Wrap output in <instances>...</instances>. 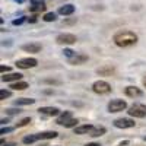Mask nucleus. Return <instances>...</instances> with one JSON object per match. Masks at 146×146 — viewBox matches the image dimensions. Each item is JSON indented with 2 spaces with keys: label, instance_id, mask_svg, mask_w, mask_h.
Instances as JSON below:
<instances>
[{
  "label": "nucleus",
  "instance_id": "f257e3e1",
  "mask_svg": "<svg viewBox=\"0 0 146 146\" xmlns=\"http://www.w3.org/2000/svg\"><path fill=\"white\" fill-rule=\"evenodd\" d=\"M113 41L115 42L117 47L127 48V47H131L137 42V35L131 31H118L113 36Z\"/></svg>",
  "mask_w": 146,
  "mask_h": 146
},
{
  "label": "nucleus",
  "instance_id": "f03ea898",
  "mask_svg": "<svg viewBox=\"0 0 146 146\" xmlns=\"http://www.w3.org/2000/svg\"><path fill=\"white\" fill-rule=\"evenodd\" d=\"M129 115L136 118H145L146 117V105L145 104H133L129 107Z\"/></svg>",
  "mask_w": 146,
  "mask_h": 146
},
{
  "label": "nucleus",
  "instance_id": "7ed1b4c3",
  "mask_svg": "<svg viewBox=\"0 0 146 146\" xmlns=\"http://www.w3.org/2000/svg\"><path fill=\"white\" fill-rule=\"evenodd\" d=\"M92 91L95 94H100V95H105V94H110L111 92V85L105 80H96L94 82L92 85Z\"/></svg>",
  "mask_w": 146,
  "mask_h": 146
},
{
  "label": "nucleus",
  "instance_id": "20e7f679",
  "mask_svg": "<svg viewBox=\"0 0 146 146\" xmlns=\"http://www.w3.org/2000/svg\"><path fill=\"white\" fill-rule=\"evenodd\" d=\"M127 108V102L123 100H111L108 102V111L110 113H120V111H124Z\"/></svg>",
  "mask_w": 146,
  "mask_h": 146
},
{
  "label": "nucleus",
  "instance_id": "39448f33",
  "mask_svg": "<svg viewBox=\"0 0 146 146\" xmlns=\"http://www.w3.org/2000/svg\"><path fill=\"white\" fill-rule=\"evenodd\" d=\"M16 67L19 69H32V67H36L38 64V60L34 58V57H25V58H19L16 60Z\"/></svg>",
  "mask_w": 146,
  "mask_h": 146
},
{
  "label": "nucleus",
  "instance_id": "423d86ee",
  "mask_svg": "<svg viewBox=\"0 0 146 146\" xmlns=\"http://www.w3.org/2000/svg\"><path fill=\"white\" fill-rule=\"evenodd\" d=\"M56 41L60 45H72L78 41V38H76V35H73V34H60V35H57Z\"/></svg>",
  "mask_w": 146,
  "mask_h": 146
},
{
  "label": "nucleus",
  "instance_id": "0eeeda50",
  "mask_svg": "<svg viewBox=\"0 0 146 146\" xmlns=\"http://www.w3.org/2000/svg\"><path fill=\"white\" fill-rule=\"evenodd\" d=\"M135 120H131V118H127V117H121V118H117L114 120V126L117 129H131V127H135Z\"/></svg>",
  "mask_w": 146,
  "mask_h": 146
},
{
  "label": "nucleus",
  "instance_id": "6e6552de",
  "mask_svg": "<svg viewBox=\"0 0 146 146\" xmlns=\"http://www.w3.org/2000/svg\"><path fill=\"white\" fill-rule=\"evenodd\" d=\"M38 113L41 115H47V117H56V115H60V110L57 107H41L38 110Z\"/></svg>",
  "mask_w": 146,
  "mask_h": 146
},
{
  "label": "nucleus",
  "instance_id": "1a4fd4ad",
  "mask_svg": "<svg viewBox=\"0 0 146 146\" xmlns=\"http://www.w3.org/2000/svg\"><path fill=\"white\" fill-rule=\"evenodd\" d=\"M69 60V63L73 64V66H79V64H83V63H86L88 62V56L86 54H83V53H76L73 57L67 58Z\"/></svg>",
  "mask_w": 146,
  "mask_h": 146
},
{
  "label": "nucleus",
  "instance_id": "9d476101",
  "mask_svg": "<svg viewBox=\"0 0 146 146\" xmlns=\"http://www.w3.org/2000/svg\"><path fill=\"white\" fill-rule=\"evenodd\" d=\"M124 94L130 96V98H140V96H143V91L137 86H127L124 89Z\"/></svg>",
  "mask_w": 146,
  "mask_h": 146
},
{
  "label": "nucleus",
  "instance_id": "9b49d317",
  "mask_svg": "<svg viewBox=\"0 0 146 146\" xmlns=\"http://www.w3.org/2000/svg\"><path fill=\"white\" fill-rule=\"evenodd\" d=\"M22 50L27 53H40L42 50V45L40 42H29V44H23Z\"/></svg>",
  "mask_w": 146,
  "mask_h": 146
},
{
  "label": "nucleus",
  "instance_id": "f8f14e48",
  "mask_svg": "<svg viewBox=\"0 0 146 146\" xmlns=\"http://www.w3.org/2000/svg\"><path fill=\"white\" fill-rule=\"evenodd\" d=\"M73 117H72V113L70 111H64V113H62L58 117H57V120H56V123L57 124H60V126H64V124H67L69 121L72 120Z\"/></svg>",
  "mask_w": 146,
  "mask_h": 146
},
{
  "label": "nucleus",
  "instance_id": "ddd939ff",
  "mask_svg": "<svg viewBox=\"0 0 146 146\" xmlns=\"http://www.w3.org/2000/svg\"><path fill=\"white\" fill-rule=\"evenodd\" d=\"M92 129H94L92 124H82V126H78V127H75V135H89Z\"/></svg>",
  "mask_w": 146,
  "mask_h": 146
},
{
  "label": "nucleus",
  "instance_id": "4468645a",
  "mask_svg": "<svg viewBox=\"0 0 146 146\" xmlns=\"http://www.w3.org/2000/svg\"><path fill=\"white\" fill-rule=\"evenodd\" d=\"M114 72H115V69H114V66H111V64L102 66V67H100L98 70H96V73H98V75H101V76H111Z\"/></svg>",
  "mask_w": 146,
  "mask_h": 146
},
{
  "label": "nucleus",
  "instance_id": "2eb2a0df",
  "mask_svg": "<svg viewBox=\"0 0 146 146\" xmlns=\"http://www.w3.org/2000/svg\"><path fill=\"white\" fill-rule=\"evenodd\" d=\"M22 73H9V75H3L2 80L3 82H19L22 79Z\"/></svg>",
  "mask_w": 146,
  "mask_h": 146
},
{
  "label": "nucleus",
  "instance_id": "dca6fc26",
  "mask_svg": "<svg viewBox=\"0 0 146 146\" xmlns=\"http://www.w3.org/2000/svg\"><path fill=\"white\" fill-rule=\"evenodd\" d=\"M32 6L29 7L31 12H41V10H45V3L41 2V0H31Z\"/></svg>",
  "mask_w": 146,
  "mask_h": 146
},
{
  "label": "nucleus",
  "instance_id": "f3484780",
  "mask_svg": "<svg viewBox=\"0 0 146 146\" xmlns=\"http://www.w3.org/2000/svg\"><path fill=\"white\" fill-rule=\"evenodd\" d=\"M105 131H107V129L104 126H94V129L89 133V136L91 137H100V136L105 135Z\"/></svg>",
  "mask_w": 146,
  "mask_h": 146
},
{
  "label": "nucleus",
  "instance_id": "a211bd4d",
  "mask_svg": "<svg viewBox=\"0 0 146 146\" xmlns=\"http://www.w3.org/2000/svg\"><path fill=\"white\" fill-rule=\"evenodd\" d=\"M73 12H75V6L73 5H64L58 9V13L63 15V16H69V15H73Z\"/></svg>",
  "mask_w": 146,
  "mask_h": 146
},
{
  "label": "nucleus",
  "instance_id": "6ab92c4d",
  "mask_svg": "<svg viewBox=\"0 0 146 146\" xmlns=\"http://www.w3.org/2000/svg\"><path fill=\"white\" fill-rule=\"evenodd\" d=\"M10 88L12 89H15V91H25L27 88H29V85L27 83V82H22V80H19V82H13L10 85Z\"/></svg>",
  "mask_w": 146,
  "mask_h": 146
},
{
  "label": "nucleus",
  "instance_id": "aec40b11",
  "mask_svg": "<svg viewBox=\"0 0 146 146\" xmlns=\"http://www.w3.org/2000/svg\"><path fill=\"white\" fill-rule=\"evenodd\" d=\"M38 140H41L40 139V135L36 133V135H29V136H25L22 139V142L25 143V145H31V143H35V142H38Z\"/></svg>",
  "mask_w": 146,
  "mask_h": 146
},
{
  "label": "nucleus",
  "instance_id": "412c9836",
  "mask_svg": "<svg viewBox=\"0 0 146 146\" xmlns=\"http://www.w3.org/2000/svg\"><path fill=\"white\" fill-rule=\"evenodd\" d=\"M38 135H40V139L44 140V139H56L58 136V133L53 130V131H42V133H38Z\"/></svg>",
  "mask_w": 146,
  "mask_h": 146
},
{
  "label": "nucleus",
  "instance_id": "4be33fe9",
  "mask_svg": "<svg viewBox=\"0 0 146 146\" xmlns=\"http://www.w3.org/2000/svg\"><path fill=\"white\" fill-rule=\"evenodd\" d=\"M32 104H35V100H32V98H18L15 101L16 107H19V105H32Z\"/></svg>",
  "mask_w": 146,
  "mask_h": 146
},
{
  "label": "nucleus",
  "instance_id": "5701e85b",
  "mask_svg": "<svg viewBox=\"0 0 146 146\" xmlns=\"http://www.w3.org/2000/svg\"><path fill=\"white\" fill-rule=\"evenodd\" d=\"M42 19H44L45 22H54V21L57 19V15L54 13V12H48V13H45V15L42 16Z\"/></svg>",
  "mask_w": 146,
  "mask_h": 146
},
{
  "label": "nucleus",
  "instance_id": "b1692460",
  "mask_svg": "<svg viewBox=\"0 0 146 146\" xmlns=\"http://www.w3.org/2000/svg\"><path fill=\"white\" fill-rule=\"evenodd\" d=\"M29 123H31V117H25V118H22L19 123L16 124V127H23V126H27Z\"/></svg>",
  "mask_w": 146,
  "mask_h": 146
},
{
  "label": "nucleus",
  "instance_id": "393cba45",
  "mask_svg": "<svg viewBox=\"0 0 146 146\" xmlns=\"http://www.w3.org/2000/svg\"><path fill=\"white\" fill-rule=\"evenodd\" d=\"M12 95V91H6V89H2L0 91V100H6V98H9V96Z\"/></svg>",
  "mask_w": 146,
  "mask_h": 146
},
{
  "label": "nucleus",
  "instance_id": "a878e982",
  "mask_svg": "<svg viewBox=\"0 0 146 146\" xmlns=\"http://www.w3.org/2000/svg\"><path fill=\"white\" fill-rule=\"evenodd\" d=\"M5 111H6V114H9V115H15V114H19V113H21V110H19V108H6Z\"/></svg>",
  "mask_w": 146,
  "mask_h": 146
},
{
  "label": "nucleus",
  "instance_id": "bb28decb",
  "mask_svg": "<svg viewBox=\"0 0 146 146\" xmlns=\"http://www.w3.org/2000/svg\"><path fill=\"white\" fill-rule=\"evenodd\" d=\"M63 54H64V56H66L67 58H70V57H73V56L76 54V51L70 50V48H64V50H63Z\"/></svg>",
  "mask_w": 146,
  "mask_h": 146
},
{
  "label": "nucleus",
  "instance_id": "cd10ccee",
  "mask_svg": "<svg viewBox=\"0 0 146 146\" xmlns=\"http://www.w3.org/2000/svg\"><path fill=\"white\" fill-rule=\"evenodd\" d=\"M25 21H27V18H25V16H22V18H19V19H15L12 23H13V25H22V23L25 22Z\"/></svg>",
  "mask_w": 146,
  "mask_h": 146
},
{
  "label": "nucleus",
  "instance_id": "c85d7f7f",
  "mask_svg": "<svg viewBox=\"0 0 146 146\" xmlns=\"http://www.w3.org/2000/svg\"><path fill=\"white\" fill-rule=\"evenodd\" d=\"M15 127H2V130H0V133L2 135H6V133H10V131H13Z\"/></svg>",
  "mask_w": 146,
  "mask_h": 146
},
{
  "label": "nucleus",
  "instance_id": "c756f323",
  "mask_svg": "<svg viewBox=\"0 0 146 146\" xmlns=\"http://www.w3.org/2000/svg\"><path fill=\"white\" fill-rule=\"evenodd\" d=\"M44 82H45V83H56V85H60V83H62L60 80H51V79H45Z\"/></svg>",
  "mask_w": 146,
  "mask_h": 146
},
{
  "label": "nucleus",
  "instance_id": "7c9ffc66",
  "mask_svg": "<svg viewBox=\"0 0 146 146\" xmlns=\"http://www.w3.org/2000/svg\"><path fill=\"white\" fill-rule=\"evenodd\" d=\"M0 70H2V73H5V72H9L10 67L9 66H2V67H0Z\"/></svg>",
  "mask_w": 146,
  "mask_h": 146
},
{
  "label": "nucleus",
  "instance_id": "2f4dec72",
  "mask_svg": "<svg viewBox=\"0 0 146 146\" xmlns=\"http://www.w3.org/2000/svg\"><path fill=\"white\" fill-rule=\"evenodd\" d=\"M130 145V142L129 140H124V142H121V143H118L117 146H129Z\"/></svg>",
  "mask_w": 146,
  "mask_h": 146
},
{
  "label": "nucleus",
  "instance_id": "473e14b6",
  "mask_svg": "<svg viewBox=\"0 0 146 146\" xmlns=\"http://www.w3.org/2000/svg\"><path fill=\"white\" fill-rule=\"evenodd\" d=\"M85 146H101L100 143H96V142H91V143H86Z\"/></svg>",
  "mask_w": 146,
  "mask_h": 146
},
{
  "label": "nucleus",
  "instance_id": "72a5a7b5",
  "mask_svg": "<svg viewBox=\"0 0 146 146\" xmlns=\"http://www.w3.org/2000/svg\"><path fill=\"white\" fill-rule=\"evenodd\" d=\"M28 21H29L31 23H34V22H36V16H31V18H29Z\"/></svg>",
  "mask_w": 146,
  "mask_h": 146
},
{
  "label": "nucleus",
  "instance_id": "f704fd0d",
  "mask_svg": "<svg viewBox=\"0 0 146 146\" xmlns=\"http://www.w3.org/2000/svg\"><path fill=\"white\" fill-rule=\"evenodd\" d=\"M3 146H16V143L15 142H9V143H5Z\"/></svg>",
  "mask_w": 146,
  "mask_h": 146
},
{
  "label": "nucleus",
  "instance_id": "c9c22d12",
  "mask_svg": "<svg viewBox=\"0 0 146 146\" xmlns=\"http://www.w3.org/2000/svg\"><path fill=\"white\" fill-rule=\"evenodd\" d=\"M76 19H72V21H63V23H75Z\"/></svg>",
  "mask_w": 146,
  "mask_h": 146
},
{
  "label": "nucleus",
  "instance_id": "e433bc0d",
  "mask_svg": "<svg viewBox=\"0 0 146 146\" xmlns=\"http://www.w3.org/2000/svg\"><path fill=\"white\" fill-rule=\"evenodd\" d=\"M7 121H9V118H2V124H6Z\"/></svg>",
  "mask_w": 146,
  "mask_h": 146
},
{
  "label": "nucleus",
  "instance_id": "4c0bfd02",
  "mask_svg": "<svg viewBox=\"0 0 146 146\" xmlns=\"http://www.w3.org/2000/svg\"><path fill=\"white\" fill-rule=\"evenodd\" d=\"M13 2H16V3H19V5H22L23 2H25V0H13Z\"/></svg>",
  "mask_w": 146,
  "mask_h": 146
},
{
  "label": "nucleus",
  "instance_id": "58836bf2",
  "mask_svg": "<svg viewBox=\"0 0 146 146\" xmlns=\"http://www.w3.org/2000/svg\"><path fill=\"white\" fill-rule=\"evenodd\" d=\"M143 85H145V88H146V76L143 78Z\"/></svg>",
  "mask_w": 146,
  "mask_h": 146
},
{
  "label": "nucleus",
  "instance_id": "ea45409f",
  "mask_svg": "<svg viewBox=\"0 0 146 146\" xmlns=\"http://www.w3.org/2000/svg\"><path fill=\"white\" fill-rule=\"evenodd\" d=\"M145 140H146V137H145Z\"/></svg>",
  "mask_w": 146,
  "mask_h": 146
}]
</instances>
